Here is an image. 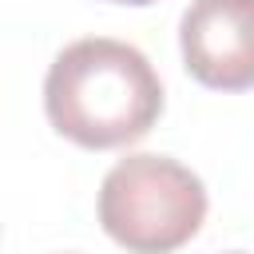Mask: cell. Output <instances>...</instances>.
Here are the masks:
<instances>
[{"label": "cell", "instance_id": "1", "mask_svg": "<svg viewBox=\"0 0 254 254\" xmlns=\"http://www.w3.org/2000/svg\"><path fill=\"white\" fill-rule=\"evenodd\" d=\"M48 123L87 151L143 139L163 115V83L147 56L111 36L67 44L44 75Z\"/></svg>", "mask_w": 254, "mask_h": 254}, {"label": "cell", "instance_id": "2", "mask_svg": "<svg viewBox=\"0 0 254 254\" xmlns=\"http://www.w3.org/2000/svg\"><path fill=\"white\" fill-rule=\"evenodd\" d=\"M206 218L202 179L167 155H127L99 187V222L127 254H171Z\"/></svg>", "mask_w": 254, "mask_h": 254}, {"label": "cell", "instance_id": "3", "mask_svg": "<svg viewBox=\"0 0 254 254\" xmlns=\"http://www.w3.org/2000/svg\"><path fill=\"white\" fill-rule=\"evenodd\" d=\"M183 67L210 91L254 87V0H190L179 24Z\"/></svg>", "mask_w": 254, "mask_h": 254}, {"label": "cell", "instance_id": "4", "mask_svg": "<svg viewBox=\"0 0 254 254\" xmlns=\"http://www.w3.org/2000/svg\"><path fill=\"white\" fill-rule=\"evenodd\" d=\"M115 4H151V0H115Z\"/></svg>", "mask_w": 254, "mask_h": 254}]
</instances>
